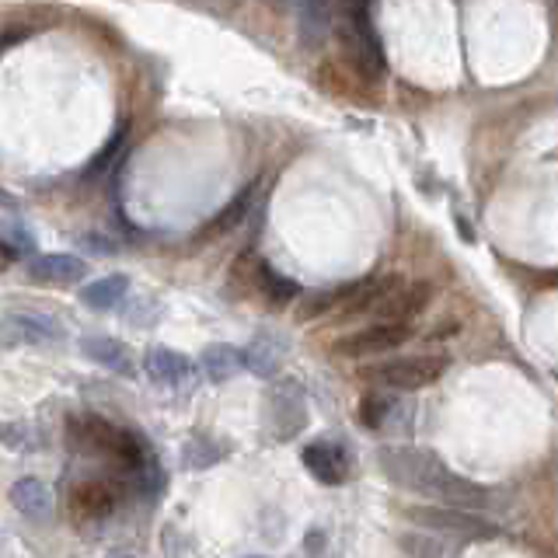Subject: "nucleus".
<instances>
[{
  "mask_svg": "<svg viewBox=\"0 0 558 558\" xmlns=\"http://www.w3.org/2000/svg\"><path fill=\"white\" fill-rule=\"evenodd\" d=\"M377 468L384 471V478L409 488V493H423L440 499L450 510H485L488 506V488L478 482H468L458 471H447L444 461H436L429 450L415 447H380L377 450Z\"/></svg>",
  "mask_w": 558,
  "mask_h": 558,
  "instance_id": "1",
  "label": "nucleus"
},
{
  "mask_svg": "<svg viewBox=\"0 0 558 558\" xmlns=\"http://www.w3.org/2000/svg\"><path fill=\"white\" fill-rule=\"evenodd\" d=\"M336 39L342 46L345 63L356 70L363 81H380L384 77V46L374 28V17L366 8H342L336 22Z\"/></svg>",
  "mask_w": 558,
  "mask_h": 558,
  "instance_id": "2",
  "label": "nucleus"
},
{
  "mask_svg": "<svg viewBox=\"0 0 558 558\" xmlns=\"http://www.w3.org/2000/svg\"><path fill=\"white\" fill-rule=\"evenodd\" d=\"M447 366H450L447 353L391 356L384 363L363 366V377L377 384V391H423L447 374Z\"/></svg>",
  "mask_w": 558,
  "mask_h": 558,
  "instance_id": "3",
  "label": "nucleus"
},
{
  "mask_svg": "<svg viewBox=\"0 0 558 558\" xmlns=\"http://www.w3.org/2000/svg\"><path fill=\"white\" fill-rule=\"evenodd\" d=\"M412 339V325H391V322H371L363 328H353L349 336H339L331 342V353L345 360H371V356H388Z\"/></svg>",
  "mask_w": 558,
  "mask_h": 558,
  "instance_id": "4",
  "label": "nucleus"
},
{
  "mask_svg": "<svg viewBox=\"0 0 558 558\" xmlns=\"http://www.w3.org/2000/svg\"><path fill=\"white\" fill-rule=\"evenodd\" d=\"M405 520L433 534H458V537H496V523L478 513L450 510V506H405Z\"/></svg>",
  "mask_w": 558,
  "mask_h": 558,
  "instance_id": "5",
  "label": "nucleus"
},
{
  "mask_svg": "<svg viewBox=\"0 0 558 558\" xmlns=\"http://www.w3.org/2000/svg\"><path fill=\"white\" fill-rule=\"evenodd\" d=\"M122 502V485H112L105 478H87L70 488V513L77 523H98L109 520Z\"/></svg>",
  "mask_w": 558,
  "mask_h": 558,
  "instance_id": "6",
  "label": "nucleus"
},
{
  "mask_svg": "<svg viewBox=\"0 0 558 558\" xmlns=\"http://www.w3.org/2000/svg\"><path fill=\"white\" fill-rule=\"evenodd\" d=\"M301 464L307 468V475H314L322 485H345L353 475V461H349L345 447L331 440H311L301 447Z\"/></svg>",
  "mask_w": 558,
  "mask_h": 558,
  "instance_id": "7",
  "label": "nucleus"
},
{
  "mask_svg": "<svg viewBox=\"0 0 558 558\" xmlns=\"http://www.w3.org/2000/svg\"><path fill=\"white\" fill-rule=\"evenodd\" d=\"M307 418V405H304V395L296 388L293 380H283L276 384L272 395H269V423H272V433L279 440H293L296 433H301Z\"/></svg>",
  "mask_w": 558,
  "mask_h": 558,
  "instance_id": "8",
  "label": "nucleus"
},
{
  "mask_svg": "<svg viewBox=\"0 0 558 558\" xmlns=\"http://www.w3.org/2000/svg\"><path fill=\"white\" fill-rule=\"evenodd\" d=\"M60 339H63V328L52 318H46V314H35V311H8L4 314V345H17V342L49 345Z\"/></svg>",
  "mask_w": 558,
  "mask_h": 558,
  "instance_id": "9",
  "label": "nucleus"
},
{
  "mask_svg": "<svg viewBox=\"0 0 558 558\" xmlns=\"http://www.w3.org/2000/svg\"><path fill=\"white\" fill-rule=\"evenodd\" d=\"M144 371L157 388H182V384H189V377L196 374V363H192L185 353H179V349L154 345L144 360Z\"/></svg>",
  "mask_w": 558,
  "mask_h": 558,
  "instance_id": "10",
  "label": "nucleus"
},
{
  "mask_svg": "<svg viewBox=\"0 0 558 558\" xmlns=\"http://www.w3.org/2000/svg\"><path fill=\"white\" fill-rule=\"evenodd\" d=\"M81 353L105 366V371H112L119 377H136V356H133V349L126 342H119L112 336H84L81 339Z\"/></svg>",
  "mask_w": 558,
  "mask_h": 558,
  "instance_id": "11",
  "label": "nucleus"
},
{
  "mask_svg": "<svg viewBox=\"0 0 558 558\" xmlns=\"http://www.w3.org/2000/svg\"><path fill=\"white\" fill-rule=\"evenodd\" d=\"M433 301V287L426 279H415V283L401 287L388 304L377 311V322H391V325H409L412 318H418Z\"/></svg>",
  "mask_w": 558,
  "mask_h": 558,
  "instance_id": "12",
  "label": "nucleus"
},
{
  "mask_svg": "<svg viewBox=\"0 0 558 558\" xmlns=\"http://www.w3.org/2000/svg\"><path fill=\"white\" fill-rule=\"evenodd\" d=\"M25 272L32 283H77L87 276V262L77 255H32Z\"/></svg>",
  "mask_w": 558,
  "mask_h": 558,
  "instance_id": "13",
  "label": "nucleus"
},
{
  "mask_svg": "<svg viewBox=\"0 0 558 558\" xmlns=\"http://www.w3.org/2000/svg\"><path fill=\"white\" fill-rule=\"evenodd\" d=\"M356 290H360V279H353V283H342V287L304 293L301 307H296V322H314V318H322V314H339L356 296Z\"/></svg>",
  "mask_w": 558,
  "mask_h": 558,
  "instance_id": "14",
  "label": "nucleus"
},
{
  "mask_svg": "<svg viewBox=\"0 0 558 558\" xmlns=\"http://www.w3.org/2000/svg\"><path fill=\"white\" fill-rule=\"evenodd\" d=\"M8 499H11V506L17 513H22L25 520H35V523L49 520V513H52V493L39 478H17L11 485Z\"/></svg>",
  "mask_w": 558,
  "mask_h": 558,
  "instance_id": "15",
  "label": "nucleus"
},
{
  "mask_svg": "<svg viewBox=\"0 0 558 558\" xmlns=\"http://www.w3.org/2000/svg\"><path fill=\"white\" fill-rule=\"evenodd\" d=\"M336 11L328 4H301L296 8V35L304 49H318L331 32H336Z\"/></svg>",
  "mask_w": 558,
  "mask_h": 558,
  "instance_id": "16",
  "label": "nucleus"
},
{
  "mask_svg": "<svg viewBox=\"0 0 558 558\" xmlns=\"http://www.w3.org/2000/svg\"><path fill=\"white\" fill-rule=\"evenodd\" d=\"M199 366H203V374H206L209 380H214V384H223V380L238 377V374L244 371V366H248V353H241L238 345L214 342V345H206V349H203Z\"/></svg>",
  "mask_w": 558,
  "mask_h": 558,
  "instance_id": "17",
  "label": "nucleus"
},
{
  "mask_svg": "<svg viewBox=\"0 0 558 558\" xmlns=\"http://www.w3.org/2000/svg\"><path fill=\"white\" fill-rule=\"evenodd\" d=\"M255 196H258V182H252V185H244L238 196L227 203L220 214L206 223V231H203V238H220V234H231V231H238V227L248 220V214H252V206H255Z\"/></svg>",
  "mask_w": 558,
  "mask_h": 558,
  "instance_id": "18",
  "label": "nucleus"
},
{
  "mask_svg": "<svg viewBox=\"0 0 558 558\" xmlns=\"http://www.w3.org/2000/svg\"><path fill=\"white\" fill-rule=\"evenodd\" d=\"M130 290V276L126 272H112V276H101V279H92L84 290H81V301L84 307L92 311H112L122 296Z\"/></svg>",
  "mask_w": 558,
  "mask_h": 558,
  "instance_id": "19",
  "label": "nucleus"
},
{
  "mask_svg": "<svg viewBox=\"0 0 558 558\" xmlns=\"http://www.w3.org/2000/svg\"><path fill=\"white\" fill-rule=\"evenodd\" d=\"M255 287L262 290V296H266L272 307H287L290 301H296V296H301V287H296L290 276H283V272H276L272 266H266V262H258Z\"/></svg>",
  "mask_w": 558,
  "mask_h": 558,
  "instance_id": "20",
  "label": "nucleus"
},
{
  "mask_svg": "<svg viewBox=\"0 0 558 558\" xmlns=\"http://www.w3.org/2000/svg\"><path fill=\"white\" fill-rule=\"evenodd\" d=\"M391 412H395V398L388 391H366L356 405V423L363 429H384Z\"/></svg>",
  "mask_w": 558,
  "mask_h": 558,
  "instance_id": "21",
  "label": "nucleus"
},
{
  "mask_svg": "<svg viewBox=\"0 0 558 558\" xmlns=\"http://www.w3.org/2000/svg\"><path fill=\"white\" fill-rule=\"evenodd\" d=\"M398 545L405 548L409 558H450V548L444 545L440 537H429V534H418V531L401 534Z\"/></svg>",
  "mask_w": 558,
  "mask_h": 558,
  "instance_id": "22",
  "label": "nucleus"
},
{
  "mask_svg": "<svg viewBox=\"0 0 558 558\" xmlns=\"http://www.w3.org/2000/svg\"><path fill=\"white\" fill-rule=\"evenodd\" d=\"M122 144H126V122H122V126H119V133H116V136L109 140V144L101 147V154L95 157V161L87 165V171H84L87 179H95V174H101L105 168H109V161H112V157H116V154L122 150Z\"/></svg>",
  "mask_w": 558,
  "mask_h": 558,
  "instance_id": "23",
  "label": "nucleus"
},
{
  "mask_svg": "<svg viewBox=\"0 0 558 558\" xmlns=\"http://www.w3.org/2000/svg\"><path fill=\"white\" fill-rule=\"evenodd\" d=\"M109 558H133L130 551H116V555H109Z\"/></svg>",
  "mask_w": 558,
  "mask_h": 558,
  "instance_id": "24",
  "label": "nucleus"
},
{
  "mask_svg": "<svg viewBox=\"0 0 558 558\" xmlns=\"http://www.w3.org/2000/svg\"><path fill=\"white\" fill-rule=\"evenodd\" d=\"M248 558H266V555H248Z\"/></svg>",
  "mask_w": 558,
  "mask_h": 558,
  "instance_id": "25",
  "label": "nucleus"
}]
</instances>
